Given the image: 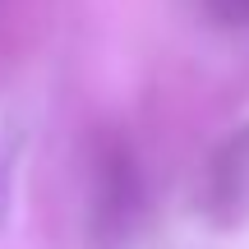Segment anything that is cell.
I'll use <instances>...</instances> for the list:
<instances>
[{
	"label": "cell",
	"mask_w": 249,
	"mask_h": 249,
	"mask_svg": "<svg viewBox=\"0 0 249 249\" xmlns=\"http://www.w3.org/2000/svg\"><path fill=\"white\" fill-rule=\"evenodd\" d=\"M203 9L226 28H249V0H203Z\"/></svg>",
	"instance_id": "3957f363"
},
{
	"label": "cell",
	"mask_w": 249,
	"mask_h": 249,
	"mask_svg": "<svg viewBox=\"0 0 249 249\" xmlns=\"http://www.w3.org/2000/svg\"><path fill=\"white\" fill-rule=\"evenodd\" d=\"M92 235L102 245H120L139 231L143 217V189L129 143L107 134L97 143V176H92Z\"/></svg>",
	"instance_id": "6da1fadb"
},
{
	"label": "cell",
	"mask_w": 249,
	"mask_h": 249,
	"mask_svg": "<svg viewBox=\"0 0 249 249\" xmlns=\"http://www.w3.org/2000/svg\"><path fill=\"white\" fill-rule=\"evenodd\" d=\"M9 152H5V157H0V222H5V203H9Z\"/></svg>",
	"instance_id": "277c9868"
},
{
	"label": "cell",
	"mask_w": 249,
	"mask_h": 249,
	"mask_svg": "<svg viewBox=\"0 0 249 249\" xmlns=\"http://www.w3.org/2000/svg\"><path fill=\"white\" fill-rule=\"evenodd\" d=\"M203 208L217 226H235L240 217H249V124L235 129L213 152L208 185H203Z\"/></svg>",
	"instance_id": "7a4b0ae2"
}]
</instances>
